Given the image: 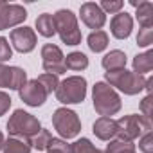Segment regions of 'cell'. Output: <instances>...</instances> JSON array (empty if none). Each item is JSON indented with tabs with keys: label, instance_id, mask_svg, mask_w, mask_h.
<instances>
[{
	"label": "cell",
	"instance_id": "d4e9b609",
	"mask_svg": "<svg viewBox=\"0 0 153 153\" xmlns=\"http://www.w3.org/2000/svg\"><path fill=\"white\" fill-rule=\"evenodd\" d=\"M51 139H52V135H51L49 130H40V131L31 139V148H34V149H38V151H43V149L47 148V144H49Z\"/></svg>",
	"mask_w": 153,
	"mask_h": 153
},
{
	"label": "cell",
	"instance_id": "f1b7e54d",
	"mask_svg": "<svg viewBox=\"0 0 153 153\" xmlns=\"http://www.w3.org/2000/svg\"><path fill=\"white\" fill-rule=\"evenodd\" d=\"M123 6H124V4L121 2V0H103L99 7H101L103 13L106 11V13H115V15H117V13H121Z\"/></svg>",
	"mask_w": 153,
	"mask_h": 153
},
{
	"label": "cell",
	"instance_id": "277c9868",
	"mask_svg": "<svg viewBox=\"0 0 153 153\" xmlns=\"http://www.w3.org/2000/svg\"><path fill=\"white\" fill-rule=\"evenodd\" d=\"M40 130H42L40 121L33 114H29L25 110H15L13 115L7 121V131H9L11 137L31 140Z\"/></svg>",
	"mask_w": 153,
	"mask_h": 153
},
{
	"label": "cell",
	"instance_id": "9c48e42d",
	"mask_svg": "<svg viewBox=\"0 0 153 153\" xmlns=\"http://www.w3.org/2000/svg\"><path fill=\"white\" fill-rule=\"evenodd\" d=\"M27 11L20 4H7L4 0H0V31H6L9 27L20 25L25 22Z\"/></svg>",
	"mask_w": 153,
	"mask_h": 153
},
{
	"label": "cell",
	"instance_id": "cb8c5ba5",
	"mask_svg": "<svg viewBox=\"0 0 153 153\" xmlns=\"http://www.w3.org/2000/svg\"><path fill=\"white\" fill-rule=\"evenodd\" d=\"M70 149H72V153H103L101 149H97L88 139H78L74 144H70Z\"/></svg>",
	"mask_w": 153,
	"mask_h": 153
},
{
	"label": "cell",
	"instance_id": "ba28073f",
	"mask_svg": "<svg viewBox=\"0 0 153 153\" xmlns=\"http://www.w3.org/2000/svg\"><path fill=\"white\" fill-rule=\"evenodd\" d=\"M42 63H43V70L45 74H65V56L61 52V49L54 43H45L42 47Z\"/></svg>",
	"mask_w": 153,
	"mask_h": 153
},
{
	"label": "cell",
	"instance_id": "52a82bcc",
	"mask_svg": "<svg viewBox=\"0 0 153 153\" xmlns=\"http://www.w3.org/2000/svg\"><path fill=\"white\" fill-rule=\"evenodd\" d=\"M52 124H54V130L63 139H74L81 131V121L78 114L68 108H58L52 115Z\"/></svg>",
	"mask_w": 153,
	"mask_h": 153
},
{
	"label": "cell",
	"instance_id": "4dcf8cb0",
	"mask_svg": "<svg viewBox=\"0 0 153 153\" xmlns=\"http://www.w3.org/2000/svg\"><path fill=\"white\" fill-rule=\"evenodd\" d=\"M11 56H13V51H11V45H9V42H7L6 38H2V36H0V63L7 61Z\"/></svg>",
	"mask_w": 153,
	"mask_h": 153
},
{
	"label": "cell",
	"instance_id": "603a6c76",
	"mask_svg": "<svg viewBox=\"0 0 153 153\" xmlns=\"http://www.w3.org/2000/svg\"><path fill=\"white\" fill-rule=\"evenodd\" d=\"M103 153H137V151H135V146L131 142H124V140L115 139L106 146V149Z\"/></svg>",
	"mask_w": 153,
	"mask_h": 153
},
{
	"label": "cell",
	"instance_id": "836d02e7",
	"mask_svg": "<svg viewBox=\"0 0 153 153\" xmlns=\"http://www.w3.org/2000/svg\"><path fill=\"white\" fill-rule=\"evenodd\" d=\"M2 146H4V135H2V131H0V149H2Z\"/></svg>",
	"mask_w": 153,
	"mask_h": 153
},
{
	"label": "cell",
	"instance_id": "ac0fdd59",
	"mask_svg": "<svg viewBox=\"0 0 153 153\" xmlns=\"http://www.w3.org/2000/svg\"><path fill=\"white\" fill-rule=\"evenodd\" d=\"M2 151L4 153H31V140L18 139V137H9L7 140H4Z\"/></svg>",
	"mask_w": 153,
	"mask_h": 153
},
{
	"label": "cell",
	"instance_id": "5b68a950",
	"mask_svg": "<svg viewBox=\"0 0 153 153\" xmlns=\"http://www.w3.org/2000/svg\"><path fill=\"white\" fill-rule=\"evenodd\" d=\"M52 18H54L56 33L59 34L63 43L72 47L81 43V31L78 27V18L70 9H59L56 15H52Z\"/></svg>",
	"mask_w": 153,
	"mask_h": 153
},
{
	"label": "cell",
	"instance_id": "6da1fadb",
	"mask_svg": "<svg viewBox=\"0 0 153 153\" xmlns=\"http://www.w3.org/2000/svg\"><path fill=\"white\" fill-rule=\"evenodd\" d=\"M92 99H94V108L101 117H110L121 110V97L119 94L106 85L105 81H97L92 88Z\"/></svg>",
	"mask_w": 153,
	"mask_h": 153
},
{
	"label": "cell",
	"instance_id": "83f0119b",
	"mask_svg": "<svg viewBox=\"0 0 153 153\" xmlns=\"http://www.w3.org/2000/svg\"><path fill=\"white\" fill-rule=\"evenodd\" d=\"M153 43V27H142L137 34V45L139 47H148Z\"/></svg>",
	"mask_w": 153,
	"mask_h": 153
},
{
	"label": "cell",
	"instance_id": "7c38bea8",
	"mask_svg": "<svg viewBox=\"0 0 153 153\" xmlns=\"http://www.w3.org/2000/svg\"><path fill=\"white\" fill-rule=\"evenodd\" d=\"M79 16L87 27L96 29V31H101V27L106 22V15L101 11L99 4H96V2H85L79 7Z\"/></svg>",
	"mask_w": 153,
	"mask_h": 153
},
{
	"label": "cell",
	"instance_id": "2e32d148",
	"mask_svg": "<svg viewBox=\"0 0 153 153\" xmlns=\"http://www.w3.org/2000/svg\"><path fill=\"white\" fill-rule=\"evenodd\" d=\"M101 65H103V68L106 72H114V70L126 68V54L123 51H110L101 59Z\"/></svg>",
	"mask_w": 153,
	"mask_h": 153
},
{
	"label": "cell",
	"instance_id": "7402d4cb",
	"mask_svg": "<svg viewBox=\"0 0 153 153\" xmlns=\"http://www.w3.org/2000/svg\"><path fill=\"white\" fill-rule=\"evenodd\" d=\"M88 67V58L83 52H70L65 58V68L70 70H85Z\"/></svg>",
	"mask_w": 153,
	"mask_h": 153
},
{
	"label": "cell",
	"instance_id": "ffe728a7",
	"mask_svg": "<svg viewBox=\"0 0 153 153\" xmlns=\"http://www.w3.org/2000/svg\"><path fill=\"white\" fill-rule=\"evenodd\" d=\"M36 29L42 36L45 38H51L56 34V27H54V18L51 13H43L36 18Z\"/></svg>",
	"mask_w": 153,
	"mask_h": 153
},
{
	"label": "cell",
	"instance_id": "4fadbf2b",
	"mask_svg": "<svg viewBox=\"0 0 153 153\" xmlns=\"http://www.w3.org/2000/svg\"><path fill=\"white\" fill-rule=\"evenodd\" d=\"M11 43L18 52L27 54L36 47V34L31 27H16L11 31Z\"/></svg>",
	"mask_w": 153,
	"mask_h": 153
},
{
	"label": "cell",
	"instance_id": "8992f818",
	"mask_svg": "<svg viewBox=\"0 0 153 153\" xmlns=\"http://www.w3.org/2000/svg\"><path fill=\"white\" fill-rule=\"evenodd\" d=\"M54 92H56V99L63 105L83 103L87 97V79L83 76H70L58 85Z\"/></svg>",
	"mask_w": 153,
	"mask_h": 153
},
{
	"label": "cell",
	"instance_id": "f546056e",
	"mask_svg": "<svg viewBox=\"0 0 153 153\" xmlns=\"http://www.w3.org/2000/svg\"><path fill=\"white\" fill-rule=\"evenodd\" d=\"M139 148H140L142 153H153V133L151 131H148V133H144L140 137Z\"/></svg>",
	"mask_w": 153,
	"mask_h": 153
},
{
	"label": "cell",
	"instance_id": "8fae6325",
	"mask_svg": "<svg viewBox=\"0 0 153 153\" xmlns=\"http://www.w3.org/2000/svg\"><path fill=\"white\" fill-rule=\"evenodd\" d=\"M18 94H20V99L25 103V105H29V106H42L45 101H47V97H49V94H47V90L42 87V83L38 81V79H31V81H27L20 90H18Z\"/></svg>",
	"mask_w": 153,
	"mask_h": 153
},
{
	"label": "cell",
	"instance_id": "1f68e13d",
	"mask_svg": "<svg viewBox=\"0 0 153 153\" xmlns=\"http://www.w3.org/2000/svg\"><path fill=\"white\" fill-rule=\"evenodd\" d=\"M153 99V96L151 94H148L144 99H142V103H140V110H142V115L144 117H148V119H151V101Z\"/></svg>",
	"mask_w": 153,
	"mask_h": 153
},
{
	"label": "cell",
	"instance_id": "44dd1931",
	"mask_svg": "<svg viewBox=\"0 0 153 153\" xmlns=\"http://www.w3.org/2000/svg\"><path fill=\"white\" fill-rule=\"evenodd\" d=\"M87 42H88L90 51H94V52H103V51L108 47V34H106L105 31H94V33L88 34Z\"/></svg>",
	"mask_w": 153,
	"mask_h": 153
},
{
	"label": "cell",
	"instance_id": "d6986e66",
	"mask_svg": "<svg viewBox=\"0 0 153 153\" xmlns=\"http://www.w3.org/2000/svg\"><path fill=\"white\" fill-rule=\"evenodd\" d=\"M137 22L142 27H153V4L149 0H142L137 4Z\"/></svg>",
	"mask_w": 153,
	"mask_h": 153
},
{
	"label": "cell",
	"instance_id": "d6a6232c",
	"mask_svg": "<svg viewBox=\"0 0 153 153\" xmlns=\"http://www.w3.org/2000/svg\"><path fill=\"white\" fill-rule=\"evenodd\" d=\"M9 106H11V97H9V94H6V92L0 90V115H4V114L9 110Z\"/></svg>",
	"mask_w": 153,
	"mask_h": 153
},
{
	"label": "cell",
	"instance_id": "e0dca14e",
	"mask_svg": "<svg viewBox=\"0 0 153 153\" xmlns=\"http://www.w3.org/2000/svg\"><path fill=\"white\" fill-rule=\"evenodd\" d=\"M151 68H153V51L137 54V56L133 58V72H135V74L144 76V74L151 72Z\"/></svg>",
	"mask_w": 153,
	"mask_h": 153
},
{
	"label": "cell",
	"instance_id": "9a60e30c",
	"mask_svg": "<svg viewBox=\"0 0 153 153\" xmlns=\"http://www.w3.org/2000/svg\"><path fill=\"white\" fill-rule=\"evenodd\" d=\"M92 131L101 140H112L115 137V133H117V124H115V121L112 117H99L94 123Z\"/></svg>",
	"mask_w": 153,
	"mask_h": 153
},
{
	"label": "cell",
	"instance_id": "7a4b0ae2",
	"mask_svg": "<svg viewBox=\"0 0 153 153\" xmlns=\"http://www.w3.org/2000/svg\"><path fill=\"white\" fill-rule=\"evenodd\" d=\"M117 124V133L115 137L124 142H133L137 137H142L144 133L151 131V119L144 115H124L115 121Z\"/></svg>",
	"mask_w": 153,
	"mask_h": 153
},
{
	"label": "cell",
	"instance_id": "484cf974",
	"mask_svg": "<svg viewBox=\"0 0 153 153\" xmlns=\"http://www.w3.org/2000/svg\"><path fill=\"white\" fill-rule=\"evenodd\" d=\"M47 153H72L70 149V144H67V140L63 139H51L49 144H47Z\"/></svg>",
	"mask_w": 153,
	"mask_h": 153
},
{
	"label": "cell",
	"instance_id": "3957f363",
	"mask_svg": "<svg viewBox=\"0 0 153 153\" xmlns=\"http://www.w3.org/2000/svg\"><path fill=\"white\" fill-rule=\"evenodd\" d=\"M105 79L108 81L106 85L119 88L126 96H135V94L142 92L144 87H146V78H144V76H139V74L130 72L126 68L114 70V72H106L105 74Z\"/></svg>",
	"mask_w": 153,
	"mask_h": 153
},
{
	"label": "cell",
	"instance_id": "30bf717a",
	"mask_svg": "<svg viewBox=\"0 0 153 153\" xmlns=\"http://www.w3.org/2000/svg\"><path fill=\"white\" fill-rule=\"evenodd\" d=\"M27 83V72L20 67H6L0 63V88L20 90Z\"/></svg>",
	"mask_w": 153,
	"mask_h": 153
},
{
	"label": "cell",
	"instance_id": "5bb4252c",
	"mask_svg": "<svg viewBox=\"0 0 153 153\" xmlns=\"http://www.w3.org/2000/svg\"><path fill=\"white\" fill-rule=\"evenodd\" d=\"M131 29H133V20L128 13L114 15L112 22H110V31L117 40H126L131 34Z\"/></svg>",
	"mask_w": 153,
	"mask_h": 153
},
{
	"label": "cell",
	"instance_id": "4316f807",
	"mask_svg": "<svg viewBox=\"0 0 153 153\" xmlns=\"http://www.w3.org/2000/svg\"><path fill=\"white\" fill-rule=\"evenodd\" d=\"M36 79L42 83V87L47 90V94H52V92L58 88V85H59L58 76H54V74H42L40 78H36Z\"/></svg>",
	"mask_w": 153,
	"mask_h": 153
}]
</instances>
